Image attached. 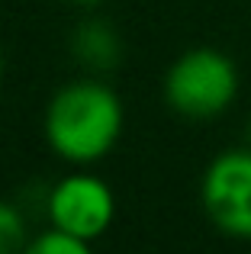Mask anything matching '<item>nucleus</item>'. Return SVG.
I'll list each match as a JSON object with an SVG mask.
<instances>
[{
  "label": "nucleus",
  "mask_w": 251,
  "mask_h": 254,
  "mask_svg": "<svg viewBox=\"0 0 251 254\" xmlns=\"http://www.w3.org/2000/svg\"><path fill=\"white\" fill-rule=\"evenodd\" d=\"M126 129L123 97L103 74L71 77L49 97L42 113V138L58 161L94 168L113 155Z\"/></svg>",
  "instance_id": "obj_1"
},
{
  "label": "nucleus",
  "mask_w": 251,
  "mask_h": 254,
  "mask_svg": "<svg viewBox=\"0 0 251 254\" xmlns=\"http://www.w3.org/2000/svg\"><path fill=\"white\" fill-rule=\"evenodd\" d=\"M239 90L242 77L235 62L213 45L184 49L161 77L164 106L193 123L219 119L222 113H229L239 100Z\"/></svg>",
  "instance_id": "obj_2"
},
{
  "label": "nucleus",
  "mask_w": 251,
  "mask_h": 254,
  "mask_svg": "<svg viewBox=\"0 0 251 254\" xmlns=\"http://www.w3.org/2000/svg\"><path fill=\"white\" fill-rule=\"evenodd\" d=\"M200 206L219 235L251 242V145H232L200 174Z\"/></svg>",
  "instance_id": "obj_3"
},
{
  "label": "nucleus",
  "mask_w": 251,
  "mask_h": 254,
  "mask_svg": "<svg viewBox=\"0 0 251 254\" xmlns=\"http://www.w3.org/2000/svg\"><path fill=\"white\" fill-rule=\"evenodd\" d=\"M45 219L49 225L71 232L84 242H100L116 219V193L110 180L90 168H74L58 177L45 193Z\"/></svg>",
  "instance_id": "obj_4"
},
{
  "label": "nucleus",
  "mask_w": 251,
  "mask_h": 254,
  "mask_svg": "<svg viewBox=\"0 0 251 254\" xmlns=\"http://www.w3.org/2000/svg\"><path fill=\"white\" fill-rule=\"evenodd\" d=\"M71 58L87 74H110L123 58V39L103 16H84L71 32Z\"/></svg>",
  "instance_id": "obj_5"
},
{
  "label": "nucleus",
  "mask_w": 251,
  "mask_h": 254,
  "mask_svg": "<svg viewBox=\"0 0 251 254\" xmlns=\"http://www.w3.org/2000/svg\"><path fill=\"white\" fill-rule=\"evenodd\" d=\"M29 222H26L23 209L16 203L0 199V254H13V251H26L29 245Z\"/></svg>",
  "instance_id": "obj_6"
},
{
  "label": "nucleus",
  "mask_w": 251,
  "mask_h": 254,
  "mask_svg": "<svg viewBox=\"0 0 251 254\" xmlns=\"http://www.w3.org/2000/svg\"><path fill=\"white\" fill-rule=\"evenodd\" d=\"M26 251H29V254H87L90 242H84V238L58 229V225H45L39 235L29 238Z\"/></svg>",
  "instance_id": "obj_7"
},
{
  "label": "nucleus",
  "mask_w": 251,
  "mask_h": 254,
  "mask_svg": "<svg viewBox=\"0 0 251 254\" xmlns=\"http://www.w3.org/2000/svg\"><path fill=\"white\" fill-rule=\"evenodd\" d=\"M64 3H71V6H77V10H84V13H94V10H100L107 0H64Z\"/></svg>",
  "instance_id": "obj_8"
},
{
  "label": "nucleus",
  "mask_w": 251,
  "mask_h": 254,
  "mask_svg": "<svg viewBox=\"0 0 251 254\" xmlns=\"http://www.w3.org/2000/svg\"><path fill=\"white\" fill-rule=\"evenodd\" d=\"M3 68H6V62H3V49H0V81H3Z\"/></svg>",
  "instance_id": "obj_9"
},
{
  "label": "nucleus",
  "mask_w": 251,
  "mask_h": 254,
  "mask_svg": "<svg viewBox=\"0 0 251 254\" xmlns=\"http://www.w3.org/2000/svg\"><path fill=\"white\" fill-rule=\"evenodd\" d=\"M245 142L251 145V116H248V129H245Z\"/></svg>",
  "instance_id": "obj_10"
}]
</instances>
